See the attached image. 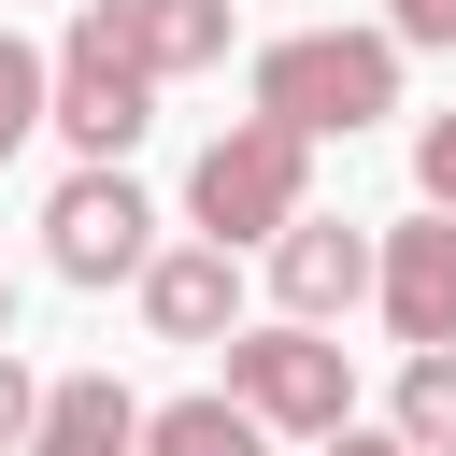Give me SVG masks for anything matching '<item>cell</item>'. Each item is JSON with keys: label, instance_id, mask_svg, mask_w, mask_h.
<instances>
[{"label": "cell", "instance_id": "6da1fadb", "mask_svg": "<svg viewBox=\"0 0 456 456\" xmlns=\"http://www.w3.org/2000/svg\"><path fill=\"white\" fill-rule=\"evenodd\" d=\"M256 114L285 142H356L399 114V43L385 28H285V43H256Z\"/></svg>", "mask_w": 456, "mask_h": 456}, {"label": "cell", "instance_id": "7a4b0ae2", "mask_svg": "<svg viewBox=\"0 0 456 456\" xmlns=\"http://www.w3.org/2000/svg\"><path fill=\"white\" fill-rule=\"evenodd\" d=\"M43 128H57L86 171H128V142L157 128V71L128 57L114 0H86V14L57 28V57H43Z\"/></svg>", "mask_w": 456, "mask_h": 456}, {"label": "cell", "instance_id": "3957f363", "mask_svg": "<svg viewBox=\"0 0 456 456\" xmlns=\"http://www.w3.org/2000/svg\"><path fill=\"white\" fill-rule=\"evenodd\" d=\"M299 214H314V142H285L271 114H242V128H214V142H200V171H185V228H200L214 256L285 242Z\"/></svg>", "mask_w": 456, "mask_h": 456}, {"label": "cell", "instance_id": "277c9868", "mask_svg": "<svg viewBox=\"0 0 456 456\" xmlns=\"http://www.w3.org/2000/svg\"><path fill=\"white\" fill-rule=\"evenodd\" d=\"M228 413H256L271 442H342L356 428V370L328 328H228Z\"/></svg>", "mask_w": 456, "mask_h": 456}, {"label": "cell", "instance_id": "5b68a950", "mask_svg": "<svg viewBox=\"0 0 456 456\" xmlns=\"http://www.w3.org/2000/svg\"><path fill=\"white\" fill-rule=\"evenodd\" d=\"M43 256H57V285H142L157 200H142L128 171H71V185L43 200Z\"/></svg>", "mask_w": 456, "mask_h": 456}, {"label": "cell", "instance_id": "8992f818", "mask_svg": "<svg viewBox=\"0 0 456 456\" xmlns=\"http://www.w3.org/2000/svg\"><path fill=\"white\" fill-rule=\"evenodd\" d=\"M370 299H385V328H399L413 356H456V228H442V214L385 228V242H370Z\"/></svg>", "mask_w": 456, "mask_h": 456}, {"label": "cell", "instance_id": "52a82bcc", "mask_svg": "<svg viewBox=\"0 0 456 456\" xmlns=\"http://www.w3.org/2000/svg\"><path fill=\"white\" fill-rule=\"evenodd\" d=\"M271 328H342L356 299H370V228H342V214H299L285 242H271Z\"/></svg>", "mask_w": 456, "mask_h": 456}, {"label": "cell", "instance_id": "ba28073f", "mask_svg": "<svg viewBox=\"0 0 456 456\" xmlns=\"http://www.w3.org/2000/svg\"><path fill=\"white\" fill-rule=\"evenodd\" d=\"M128 299H142L157 342H228V328H242V256H214V242H157Z\"/></svg>", "mask_w": 456, "mask_h": 456}, {"label": "cell", "instance_id": "9c48e42d", "mask_svg": "<svg viewBox=\"0 0 456 456\" xmlns=\"http://www.w3.org/2000/svg\"><path fill=\"white\" fill-rule=\"evenodd\" d=\"M28 456H142V399L114 370H57L28 413Z\"/></svg>", "mask_w": 456, "mask_h": 456}, {"label": "cell", "instance_id": "30bf717a", "mask_svg": "<svg viewBox=\"0 0 456 456\" xmlns=\"http://www.w3.org/2000/svg\"><path fill=\"white\" fill-rule=\"evenodd\" d=\"M114 28H128V57L171 86V71H214V57H228L242 0H114Z\"/></svg>", "mask_w": 456, "mask_h": 456}, {"label": "cell", "instance_id": "8fae6325", "mask_svg": "<svg viewBox=\"0 0 456 456\" xmlns=\"http://www.w3.org/2000/svg\"><path fill=\"white\" fill-rule=\"evenodd\" d=\"M142 456H271V428L200 385V399H157V413H142Z\"/></svg>", "mask_w": 456, "mask_h": 456}, {"label": "cell", "instance_id": "7c38bea8", "mask_svg": "<svg viewBox=\"0 0 456 456\" xmlns=\"http://www.w3.org/2000/svg\"><path fill=\"white\" fill-rule=\"evenodd\" d=\"M385 442H399V456H456V356H399Z\"/></svg>", "mask_w": 456, "mask_h": 456}, {"label": "cell", "instance_id": "4fadbf2b", "mask_svg": "<svg viewBox=\"0 0 456 456\" xmlns=\"http://www.w3.org/2000/svg\"><path fill=\"white\" fill-rule=\"evenodd\" d=\"M28 128H43V43H14V28H0V157H14Z\"/></svg>", "mask_w": 456, "mask_h": 456}, {"label": "cell", "instance_id": "5bb4252c", "mask_svg": "<svg viewBox=\"0 0 456 456\" xmlns=\"http://www.w3.org/2000/svg\"><path fill=\"white\" fill-rule=\"evenodd\" d=\"M413 200L456 228V114H428V128H413Z\"/></svg>", "mask_w": 456, "mask_h": 456}, {"label": "cell", "instance_id": "9a60e30c", "mask_svg": "<svg viewBox=\"0 0 456 456\" xmlns=\"http://www.w3.org/2000/svg\"><path fill=\"white\" fill-rule=\"evenodd\" d=\"M28 413H43V370L0 342V456H28Z\"/></svg>", "mask_w": 456, "mask_h": 456}, {"label": "cell", "instance_id": "2e32d148", "mask_svg": "<svg viewBox=\"0 0 456 456\" xmlns=\"http://www.w3.org/2000/svg\"><path fill=\"white\" fill-rule=\"evenodd\" d=\"M370 28H385V43H399V57H413V43H442V57H456V0H385V14H370Z\"/></svg>", "mask_w": 456, "mask_h": 456}, {"label": "cell", "instance_id": "e0dca14e", "mask_svg": "<svg viewBox=\"0 0 456 456\" xmlns=\"http://www.w3.org/2000/svg\"><path fill=\"white\" fill-rule=\"evenodd\" d=\"M314 456H399V442H385V428H342V442H314Z\"/></svg>", "mask_w": 456, "mask_h": 456}, {"label": "cell", "instance_id": "ac0fdd59", "mask_svg": "<svg viewBox=\"0 0 456 456\" xmlns=\"http://www.w3.org/2000/svg\"><path fill=\"white\" fill-rule=\"evenodd\" d=\"M0 342H14V285H0Z\"/></svg>", "mask_w": 456, "mask_h": 456}]
</instances>
